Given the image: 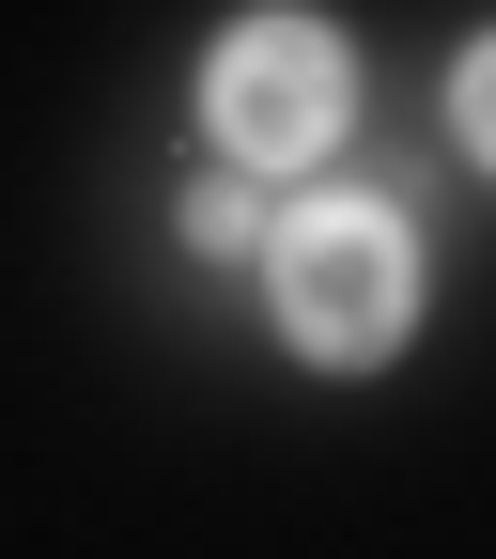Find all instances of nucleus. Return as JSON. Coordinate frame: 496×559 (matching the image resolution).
Returning a JSON list of instances; mask_svg holds the SVG:
<instances>
[{
	"instance_id": "1",
	"label": "nucleus",
	"mask_w": 496,
	"mask_h": 559,
	"mask_svg": "<svg viewBox=\"0 0 496 559\" xmlns=\"http://www.w3.org/2000/svg\"><path fill=\"white\" fill-rule=\"evenodd\" d=\"M264 296L311 373H388L419 326V218L388 187H311L295 218H264Z\"/></svg>"
},
{
	"instance_id": "2",
	"label": "nucleus",
	"mask_w": 496,
	"mask_h": 559,
	"mask_svg": "<svg viewBox=\"0 0 496 559\" xmlns=\"http://www.w3.org/2000/svg\"><path fill=\"white\" fill-rule=\"evenodd\" d=\"M341 124H358V62H341L326 16L264 0V16H233L202 47V140H218L233 171H311Z\"/></svg>"
},
{
	"instance_id": "3",
	"label": "nucleus",
	"mask_w": 496,
	"mask_h": 559,
	"mask_svg": "<svg viewBox=\"0 0 496 559\" xmlns=\"http://www.w3.org/2000/svg\"><path fill=\"white\" fill-rule=\"evenodd\" d=\"M186 249H202V264H264V171H233V156L202 171V187H186Z\"/></svg>"
},
{
	"instance_id": "4",
	"label": "nucleus",
	"mask_w": 496,
	"mask_h": 559,
	"mask_svg": "<svg viewBox=\"0 0 496 559\" xmlns=\"http://www.w3.org/2000/svg\"><path fill=\"white\" fill-rule=\"evenodd\" d=\"M450 140H465L481 171H496V32H481V47L450 62Z\"/></svg>"
}]
</instances>
